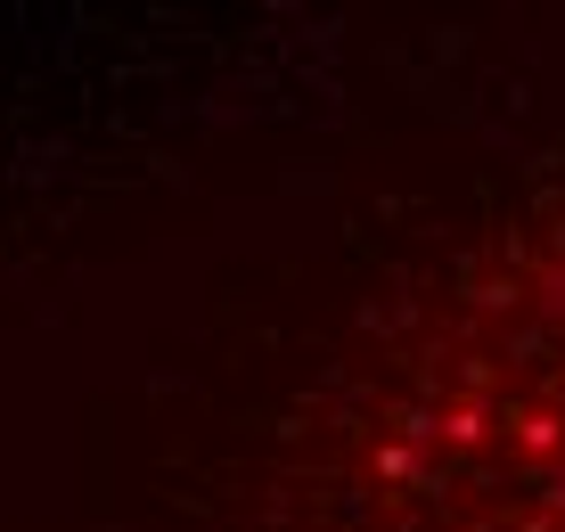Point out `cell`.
<instances>
[{
  "label": "cell",
  "instance_id": "1",
  "mask_svg": "<svg viewBox=\"0 0 565 532\" xmlns=\"http://www.w3.org/2000/svg\"><path fill=\"white\" fill-rule=\"evenodd\" d=\"M369 532H565V222L467 295L402 385Z\"/></svg>",
  "mask_w": 565,
  "mask_h": 532
}]
</instances>
